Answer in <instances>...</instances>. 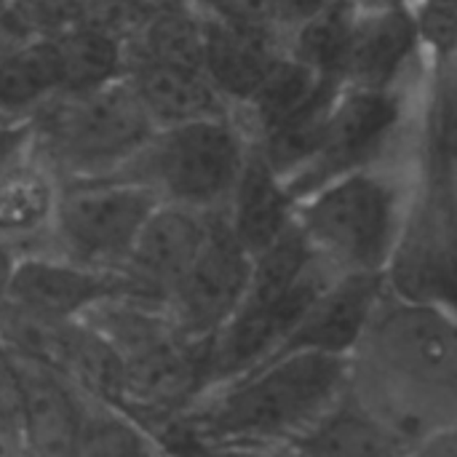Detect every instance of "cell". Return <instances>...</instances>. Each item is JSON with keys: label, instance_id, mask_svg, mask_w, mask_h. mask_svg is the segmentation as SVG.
<instances>
[{"label": "cell", "instance_id": "obj_1", "mask_svg": "<svg viewBox=\"0 0 457 457\" xmlns=\"http://www.w3.org/2000/svg\"><path fill=\"white\" fill-rule=\"evenodd\" d=\"M345 394L407 450L457 426L455 308L383 295L348 356Z\"/></svg>", "mask_w": 457, "mask_h": 457}, {"label": "cell", "instance_id": "obj_2", "mask_svg": "<svg viewBox=\"0 0 457 457\" xmlns=\"http://www.w3.org/2000/svg\"><path fill=\"white\" fill-rule=\"evenodd\" d=\"M348 359L295 353L204 391L185 420L209 457H246L287 447L345 391Z\"/></svg>", "mask_w": 457, "mask_h": 457}, {"label": "cell", "instance_id": "obj_3", "mask_svg": "<svg viewBox=\"0 0 457 457\" xmlns=\"http://www.w3.org/2000/svg\"><path fill=\"white\" fill-rule=\"evenodd\" d=\"M420 182L418 153L353 169L297 201L295 225L332 278L383 276Z\"/></svg>", "mask_w": 457, "mask_h": 457}, {"label": "cell", "instance_id": "obj_4", "mask_svg": "<svg viewBox=\"0 0 457 457\" xmlns=\"http://www.w3.org/2000/svg\"><path fill=\"white\" fill-rule=\"evenodd\" d=\"M27 126L32 155L56 179L112 177L155 131L123 78L54 94L27 115Z\"/></svg>", "mask_w": 457, "mask_h": 457}, {"label": "cell", "instance_id": "obj_5", "mask_svg": "<svg viewBox=\"0 0 457 457\" xmlns=\"http://www.w3.org/2000/svg\"><path fill=\"white\" fill-rule=\"evenodd\" d=\"M249 147L252 142L233 112L190 120L155 129L115 177L142 185L158 204L217 214L233 195Z\"/></svg>", "mask_w": 457, "mask_h": 457}, {"label": "cell", "instance_id": "obj_6", "mask_svg": "<svg viewBox=\"0 0 457 457\" xmlns=\"http://www.w3.org/2000/svg\"><path fill=\"white\" fill-rule=\"evenodd\" d=\"M423 86L426 80L415 88L399 91L337 86L316 161L292 185H287L295 201H303L324 182L353 169L418 153V112Z\"/></svg>", "mask_w": 457, "mask_h": 457}, {"label": "cell", "instance_id": "obj_7", "mask_svg": "<svg viewBox=\"0 0 457 457\" xmlns=\"http://www.w3.org/2000/svg\"><path fill=\"white\" fill-rule=\"evenodd\" d=\"M155 195L123 177L59 179L48 249L43 254L91 270L120 273Z\"/></svg>", "mask_w": 457, "mask_h": 457}, {"label": "cell", "instance_id": "obj_8", "mask_svg": "<svg viewBox=\"0 0 457 457\" xmlns=\"http://www.w3.org/2000/svg\"><path fill=\"white\" fill-rule=\"evenodd\" d=\"M383 287L402 300L455 308V185L423 177Z\"/></svg>", "mask_w": 457, "mask_h": 457}, {"label": "cell", "instance_id": "obj_9", "mask_svg": "<svg viewBox=\"0 0 457 457\" xmlns=\"http://www.w3.org/2000/svg\"><path fill=\"white\" fill-rule=\"evenodd\" d=\"M252 257L233 238L225 214H209L206 241L166 303L174 327L193 343H209L238 308Z\"/></svg>", "mask_w": 457, "mask_h": 457}, {"label": "cell", "instance_id": "obj_10", "mask_svg": "<svg viewBox=\"0 0 457 457\" xmlns=\"http://www.w3.org/2000/svg\"><path fill=\"white\" fill-rule=\"evenodd\" d=\"M428 78L410 5L356 11L340 86L367 91L415 88Z\"/></svg>", "mask_w": 457, "mask_h": 457}, {"label": "cell", "instance_id": "obj_11", "mask_svg": "<svg viewBox=\"0 0 457 457\" xmlns=\"http://www.w3.org/2000/svg\"><path fill=\"white\" fill-rule=\"evenodd\" d=\"M123 295H131V287L120 273L91 270L51 254H24L13 265L5 303L37 319L64 324Z\"/></svg>", "mask_w": 457, "mask_h": 457}, {"label": "cell", "instance_id": "obj_12", "mask_svg": "<svg viewBox=\"0 0 457 457\" xmlns=\"http://www.w3.org/2000/svg\"><path fill=\"white\" fill-rule=\"evenodd\" d=\"M209 230V214L182 206L158 204L145 220L120 276L137 300L155 303L166 311L171 292L195 262Z\"/></svg>", "mask_w": 457, "mask_h": 457}, {"label": "cell", "instance_id": "obj_13", "mask_svg": "<svg viewBox=\"0 0 457 457\" xmlns=\"http://www.w3.org/2000/svg\"><path fill=\"white\" fill-rule=\"evenodd\" d=\"M19 372V434L32 457H78L96 404L62 375L13 359Z\"/></svg>", "mask_w": 457, "mask_h": 457}, {"label": "cell", "instance_id": "obj_14", "mask_svg": "<svg viewBox=\"0 0 457 457\" xmlns=\"http://www.w3.org/2000/svg\"><path fill=\"white\" fill-rule=\"evenodd\" d=\"M380 295H383V276L335 278L305 308V313L289 329V335L284 337L273 359L295 356V353L348 359Z\"/></svg>", "mask_w": 457, "mask_h": 457}, {"label": "cell", "instance_id": "obj_15", "mask_svg": "<svg viewBox=\"0 0 457 457\" xmlns=\"http://www.w3.org/2000/svg\"><path fill=\"white\" fill-rule=\"evenodd\" d=\"M281 56L284 37L278 32L244 29L204 19L201 70L233 112L252 99L257 86Z\"/></svg>", "mask_w": 457, "mask_h": 457}, {"label": "cell", "instance_id": "obj_16", "mask_svg": "<svg viewBox=\"0 0 457 457\" xmlns=\"http://www.w3.org/2000/svg\"><path fill=\"white\" fill-rule=\"evenodd\" d=\"M295 209L297 201L284 179L249 147L241 177L222 212L238 246L249 257L260 254L295 225Z\"/></svg>", "mask_w": 457, "mask_h": 457}, {"label": "cell", "instance_id": "obj_17", "mask_svg": "<svg viewBox=\"0 0 457 457\" xmlns=\"http://www.w3.org/2000/svg\"><path fill=\"white\" fill-rule=\"evenodd\" d=\"M59 198L56 174L32 150L0 174V246L13 254H43Z\"/></svg>", "mask_w": 457, "mask_h": 457}, {"label": "cell", "instance_id": "obj_18", "mask_svg": "<svg viewBox=\"0 0 457 457\" xmlns=\"http://www.w3.org/2000/svg\"><path fill=\"white\" fill-rule=\"evenodd\" d=\"M123 80L155 129L233 112L201 70L158 62H126Z\"/></svg>", "mask_w": 457, "mask_h": 457}, {"label": "cell", "instance_id": "obj_19", "mask_svg": "<svg viewBox=\"0 0 457 457\" xmlns=\"http://www.w3.org/2000/svg\"><path fill=\"white\" fill-rule=\"evenodd\" d=\"M297 457H402L404 447L345 391L343 396L295 442Z\"/></svg>", "mask_w": 457, "mask_h": 457}, {"label": "cell", "instance_id": "obj_20", "mask_svg": "<svg viewBox=\"0 0 457 457\" xmlns=\"http://www.w3.org/2000/svg\"><path fill=\"white\" fill-rule=\"evenodd\" d=\"M59 91H64V80L51 35L0 48V118L27 120L35 107Z\"/></svg>", "mask_w": 457, "mask_h": 457}, {"label": "cell", "instance_id": "obj_21", "mask_svg": "<svg viewBox=\"0 0 457 457\" xmlns=\"http://www.w3.org/2000/svg\"><path fill=\"white\" fill-rule=\"evenodd\" d=\"M327 83H335V80L319 78L316 72H311L305 64L295 62L284 51V56L273 64V70L257 86L252 99L233 115L238 118L249 142H254L257 137H262L265 131H270L289 115L300 112Z\"/></svg>", "mask_w": 457, "mask_h": 457}, {"label": "cell", "instance_id": "obj_22", "mask_svg": "<svg viewBox=\"0 0 457 457\" xmlns=\"http://www.w3.org/2000/svg\"><path fill=\"white\" fill-rule=\"evenodd\" d=\"M126 62H158L185 70H201L204 16L198 11L150 13L123 43V67Z\"/></svg>", "mask_w": 457, "mask_h": 457}, {"label": "cell", "instance_id": "obj_23", "mask_svg": "<svg viewBox=\"0 0 457 457\" xmlns=\"http://www.w3.org/2000/svg\"><path fill=\"white\" fill-rule=\"evenodd\" d=\"M356 19V8L351 0H335L303 24H297L284 37V51L305 64L324 80L340 83V70L351 37V27Z\"/></svg>", "mask_w": 457, "mask_h": 457}, {"label": "cell", "instance_id": "obj_24", "mask_svg": "<svg viewBox=\"0 0 457 457\" xmlns=\"http://www.w3.org/2000/svg\"><path fill=\"white\" fill-rule=\"evenodd\" d=\"M62 67L64 91L91 88L123 78V43L88 27L72 24L51 35Z\"/></svg>", "mask_w": 457, "mask_h": 457}, {"label": "cell", "instance_id": "obj_25", "mask_svg": "<svg viewBox=\"0 0 457 457\" xmlns=\"http://www.w3.org/2000/svg\"><path fill=\"white\" fill-rule=\"evenodd\" d=\"M415 35L428 72L455 70L457 11L455 0H412L410 3Z\"/></svg>", "mask_w": 457, "mask_h": 457}, {"label": "cell", "instance_id": "obj_26", "mask_svg": "<svg viewBox=\"0 0 457 457\" xmlns=\"http://www.w3.org/2000/svg\"><path fill=\"white\" fill-rule=\"evenodd\" d=\"M193 8L209 21L244 27V29L278 32L276 24H273L270 0H193Z\"/></svg>", "mask_w": 457, "mask_h": 457}, {"label": "cell", "instance_id": "obj_27", "mask_svg": "<svg viewBox=\"0 0 457 457\" xmlns=\"http://www.w3.org/2000/svg\"><path fill=\"white\" fill-rule=\"evenodd\" d=\"M19 372L13 356L0 345V431H19Z\"/></svg>", "mask_w": 457, "mask_h": 457}, {"label": "cell", "instance_id": "obj_28", "mask_svg": "<svg viewBox=\"0 0 457 457\" xmlns=\"http://www.w3.org/2000/svg\"><path fill=\"white\" fill-rule=\"evenodd\" d=\"M329 3H335V0H270L273 24L281 32V37H287L297 24H303L305 19H311Z\"/></svg>", "mask_w": 457, "mask_h": 457}, {"label": "cell", "instance_id": "obj_29", "mask_svg": "<svg viewBox=\"0 0 457 457\" xmlns=\"http://www.w3.org/2000/svg\"><path fill=\"white\" fill-rule=\"evenodd\" d=\"M29 126L27 120H3L0 123V174L29 155Z\"/></svg>", "mask_w": 457, "mask_h": 457}, {"label": "cell", "instance_id": "obj_30", "mask_svg": "<svg viewBox=\"0 0 457 457\" xmlns=\"http://www.w3.org/2000/svg\"><path fill=\"white\" fill-rule=\"evenodd\" d=\"M402 457H457V426L442 428L410 445Z\"/></svg>", "mask_w": 457, "mask_h": 457}, {"label": "cell", "instance_id": "obj_31", "mask_svg": "<svg viewBox=\"0 0 457 457\" xmlns=\"http://www.w3.org/2000/svg\"><path fill=\"white\" fill-rule=\"evenodd\" d=\"M0 457H32L19 431H0Z\"/></svg>", "mask_w": 457, "mask_h": 457}, {"label": "cell", "instance_id": "obj_32", "mask_svg": "<svg viewBox=\"0 0 457 457\" xmlns=\"http://www.w3.org/2000/svg\"><path fill=\"white\" fill-rule=\"evenodd\" d=\"M16 260H19V254H13L11 249L0 246V303L5 300V289H8V281H11Z\"/></svg>", "mask_w": 457, "mask_h": 457}, {"label": "cell", "instance_id": "obj_33", "mask_svg": "<svg viewBox=\"0 0 457 457\" xmlns=\"http://www.w3.org/2000/svg\"><path fill=\"white\" fill-rule=\"evenodd\" d=\"M356 11H380V8H399L410 5V0H351Z\"/></svg>", "mask_w": 457, "mask_h": 457}, {"label": "cell", "instance_id": "obj_34", "mask_svg": "<svg viewBox=\"0 0 457 457\" xmlns=\"http://www.w3.org/2000/svg\"><path fill=\"white\" fill-rule=\"evenodd\" d=\"M246 457H297L295 450L289 447H276V450H268V453H257V455H246Z\"/></svg>", "mask_w": 457, "mask_h": 457}, {"label": "cell", "instance_id": "obj_35", "mask_svg": "<svg viewBox=\"0 0 457 457\" xmlns=\"http://www.w3.org/2000/svg\"><path fill=\"white\" fill-rule=\"evenodd\" d=\"M11 43H16V40L5 32V27H3V21H0V48H5V46H11Z\"/></svg>", "mask_w": 457, "mask_h": 457}, {"label": "cell", "instance_id": "obj_36", "mask_svg": "<svg viewBox=\"0 0 457 457\" xmlns=\"http://www.w3.org/2000/svg\"><path fill=\"white\" fill-rule=\"evenodd\" d=\"M8 3H11V0H0V16L5 13V8H8Z\"/></svg>", "mask_w": 457, "mask_h": 457}, {"label": "cell", "instance_id": "obj_37", "mask_svg": "<svg viewBox=\"0 0 457 457\" xmlns=\"http://www.w3.org/2000/svg\"><path fill=\"white\" fill-rule=\"evenodd\" d=\"M410 3H412V0H410Z\"/></svg>", "mask_w": 457, "mask_h": 457}]
</instances>
